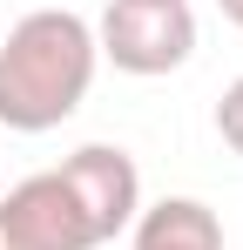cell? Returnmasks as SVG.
Returning a JSON list of instances; mask_svg holds the SVG:
<instances>
[{"mask_svg": "<svg viewBox=\"0 0 243 250\" xmlns=\"http://www.w3.org/2000/svg\"><path fill=\"white\" fill-rule=\"evenodd\" d=\"M95 47L122 75H142V82L176 75L196 54V14H189V0H108Z\"/></svg>", "mask_w": 243, "mask_h": 250, "instance_id": "7a4b0ae2", "label": "cell"}, {"mask_svg": "<svg viewBox=\"0 0 243 250\" xmlns=\"http://www.w3.org/2000/svg\"><path fill=\"white\" fill-rule=\"evenodd\" d=\"M54 176L68 183V196H75V209L88 216L95 244H115L122 230L142 216V169H135V156L115 149V142H81Z\"/></svg>", "mask_w": 243, "mask_h": 250, "instance_id": "3957f363", "label": "cell"}, {"mask_svg": "<svg viewBox=\"0 0 243 250\" xmlns=\"http://www.w3.org/2000/svg\"><path fill=\"white\" fill-rule=\"evenodd\" d=\"M0 230L20 250H95V230H88V216L75 209L68 183L54 169H40L0 196Z\"/></svg>", "mask_w": 243, "mask_h": 250, "instance_id": "277c9868", "label": "cell"}, {"mask_svg": "<svg viewBox=\"0 0 243 250\" xmlns=\"http://www.w3.org/2000/svg\"><path fill=\"white\" fill-rule=\"evenodd\" d=\"M216 135H223V142L243 156V75L223 88V102H216Z\"/></svg>", "mask_w": 243, "mask_h": 250, "instance_id": "8992f818", "label": "cell"}, {"mask_svg": "<svg viewBox=\"0 0 243 250\" xmlns=\"http://www.w3.org/2000/svg\"><path fill=\"white\" fill-rule=\"evenodd\" d=\"M135 250H223V216L196 196H162L142 203V216L128 223Z\"/></svg>", "mask_w": 243, "mask_h": 250, "instance_id": "5b68a950", "label": "cell"}, {"mask_svg": "<svg viewBox=\"0 0 243 250\" xmlns=\"http://www.w3.org/2000/svg\"><path fill=\"white\" fill-rule=\"evenodd\" d=\"M101 47L75 7H34L0 41V122L14 135H47L95 88Z\"/></svg>", "mask_w": 243, "mask_h": 250, "instance_id": "6da1fadb", "label": "cell"}, {"mask_svg": "<svg viewBox=\"0 0 243 250\" xmlns=\"http://www.w3.org/2000/svg\"><path fill=\"white\" fill-rule=\"evenodd\" d=\"M216 7H223V21H230V27H243V0H216Z\"/></svg>", "mask_w": 243, "mask_h": 250, "instance_id": "52a82bcc", "label": "cell"}]
</instances>
